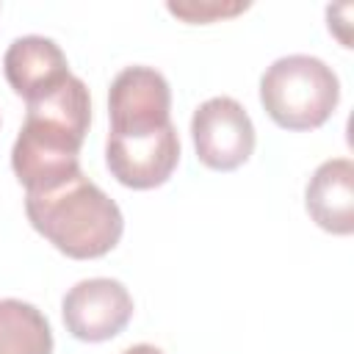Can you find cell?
Returning a JSON list of instances; mask_svg holds the SVG:
<instances>
[{"instance_id":"1","label":"cell","mask_w":354,"mask_h":354,"mask_svg":"<svg viewBox=\"0 0 354 354\" xmlns=\"http://www.w3.org/2000/svg\"><path fill=\"white\" fill-rule=\"evenodd\" d=\"M91 124V97L80 77L69 75L55 88L28 102L25 122L11 149V169L25 194H44L80 171V147Z\"/></svg>"},{"instance_id":"2","label":"cell","mask_w":354,"mask_h":354,"mask_svg":"<svg viewBox=\"0 0 354 354\" xmlns=\"http://www.w3.org/2000/svg\"><path fill=\"white\" fill-rule=\"evenodd\" d=\"M25 213L30 227L72 260L108 254L124 232L119 205L86 174L44 194H25Z\"/></svg>"},{"instance_id":"3","label":"cell","mask_w":354,"mask_h":354,"mask_svg":"<svg viewBox=\"0 0 354 354\" xmlns=\"http://www.w3.org/2000/svg\"><path fill=\"white\" fill-rule=\"evenodd\" d=\"M260 102L282 130H315L335 113L340 80L315 55H285L263 72Z\"/></svg>"},{"instance_id":"4","label":"cell","mask_w":354,"mask_h":354,"mask_svg":"<svg viewBox=\"0 0 354 354\" xmlns=\"http://www.w3.org/2000/svg\"><path fill=\"white\" fill-rule=\"evenodd\" d=\"M196 158L213 171H232L254 152V124L232 97H210L191 116Z\"/></svg>"},{"instance_id":"5","label":"cell","mask_w":354,"mask_h":354,"mask_svg":"<svg viewBox=\"0 0 354 354\" xmlns=\"http://www.w3.org/2000/svg\"><path fill=\"white\" fill-rule=\"evenodd\" d=\"M171 88L152 66H124L108 88L111 136H147L171 124Z\"/></svg>"},{"instance_id":"6","label":"cell","mask_w":354,"mask_h":354,"mask_svg":"<svg viewBox=\"0 0 354 354\" xmlns=\"http://www.w3.org/2000/svg\"><path fill=\"white\" fill-rule=\"evenodd\" d=\"M64 326L83 343H102L116 337L133 318L130 290L111 277L80 279L64 293Z\"/></svg>"},{"instance_id":"7","label":"cell","mask_w":354,"mask_h":354,"mask_svg":"<svg viewBox=\"0 0 354 354\" xmlns=\"http://www.w3.org/2000/svg\"><path fill=\"white\" fill-rule=\"evenodd\" d=\"M108 171L133 191L163 185L180 163V136L174 124L147 136H111L105 141Z\"/></svg>"},{"instance_id":"8","label":"cell","mask_w":354,"mask_h":354,"mask_svg":"<svg viewBox=\"0 0 354 354\" xmlns=\"http://www.w3.org/2000/svg\"><path fill=\"white\" fill-rule=\"evenodd\" d=\"M3 72L14 94H19L25 102L41 97L72 75L64 50L47 36L14 39L3 55Z\"/></svg>"},{"instance_id":"9","label":"cell","mask_w":354,"mask_h":354,"mask_svg":"<svg viewBox=\"0 0 354 354\" xmlns=\"http://www.w3.org/2000/svg\"><path fill=\"white\" fill-rule=\"evenodd\" d=\"M304 207L321 230L332 235H351L354 232V163L348 158L324 160L313 171L304 188Z\"/></svg>"},{"instance_id":"10","label":"cell","mask_w":354,"mask_h":354,"mask_svg":"<svg viewBox=\"0 0 354 354\" xmlns=\"http://www.w3.org/2000/svg\"><path fill=\"white\" fill-rule=\"evenodd\" d=\"M0 354H53V329L39 307L0 299Z\"/></svg>"},{"instance_id":"11","label":"cell","mask_w":354,"mask_h":354,"mask_svg":"<svg viewBox=\"0 0 354 354\" xmlns=\"http://www.w3.org/2000/svg\"><path fill=\"white\" fill-rule=\"evenodd\" d=\"M169 14L191 22V25H207V22H218L235 14H243L249 8V3H166Z\"/></svg>"},{"instance_id":"12","label":"cell","mask_w":354,"mask_h":354,"mask_svg":"<svg viewBox=\"0 0 354 354\" xmlns=\"http://www.w3.org/2000/svg\"><path fill=\"white\" fill-rule=\"evenodd\" d=\"M122 354H163L158 346H149V343H138V346H130V348H124Z\"/></svg>"}]
</instances>
